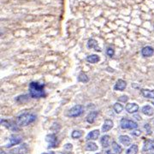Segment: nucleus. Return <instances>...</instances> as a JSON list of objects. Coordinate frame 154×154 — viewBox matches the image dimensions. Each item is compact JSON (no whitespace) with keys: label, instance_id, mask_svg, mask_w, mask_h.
Returning <instances> with one entry per match:
<instances>
[{"label":"nucleus","instance_id":"obj_1","mask_svg":"<svg viewBox=\"0 0 154 154\" xmlns=\"http://www.w3.org/2000/svg\"><path fill=\"white\" fill-rule=\"evenodd\" d=\"M29 93H30V96L33 98L45 97V85L34 81L31 82L29 84Z\"/></svg>","mask_w":154,"mask_h":154},{"label":"nucleus","instance_id":"obj_2","mask_svg":"<svg viewBox=\"0 0 154 154\" xmlns=\"http://www.w3.org/2000/svg\"><path fill=\"white\" fill-rule=\"evenodd\" d=\"M35 120H36V115L33 113L27 112V113L21 114L17 117L16 124L20 127H25V126H27L30 123L34 122Z\"/></svg>","mask_w":154,"mask_h":154},{"label":"nucleus","instance_id":"obj_3","mask_svg":"<svg viewBox=\"0 0 154 154\" xmlns=\"http://www.w3.org/2000/svg\"><path fill=\"white\" fill-rule=\"evenodd\" d=\"M83 106L81 105V104H77V105H75L74 107H72V108L69 110L67 115H68V116H70V117H76V116H79V115H81V114L83 113Z\"/></svg>","mask_w":154,"mask_h":154},{"label":"nucleus","instance_id":"obj_4","mask_svg":"<svg viewBox=\"0 0 154 154\" xmlns=\"http://www.w3.org/2000/svg\"><path fill=\"white\" fill-rule=\"evenodd\" d=\"M138 124L132 120H128L126 118H122L121 120V128L122 129H135L137 128Z\"/></svg>","mask_w":154,"mask_h":154},{"label":"nucleus","instance_id":"obj_5","mask_svg":"<svg viewBox=\"0 0 154 154\" xmlns=\"http://www.w3.org/2000/svg\"><path fill=\"white\" fill-rule=\"evenodd\" d=\"M45 140L46 141L49 143V146H48V148H55L58 145V138L56 135L54 134H50L48 135L46 137H45Z\"/></svg>","mask_w":154,"mask_h":154},{"label":"nucleus","instance_id":"obj_6","mask_svg":"<svg viewBox=\"0 0 154 154\" xmlns=\"http://www.w3.org/2000/svg\"><path fill=\"white\" fill-rule=\"evenodd\" d=\"M28 147L27 144H22L18 147L15 148L10 151V154H26L28 153Z\"/></svg>","mask_w":154,"mask_h":154},{"label":"nucleus","instance_id":"obj_7","mask_svg":"<svg viewBox=\"0 0 154 154\" xmlns=\"http://www.w3.org/2000/svg\"><path fill=\"white\" fill-rule=\"evenodd\" d=\"M21 142V138L18 136V135H13L10 136V143L6 146L7 148L11 147L13 146H16V145H18Z\"/></svg>","mask_w":154,"mask_h":154},{"label":"nucleus","instance_id":"obj_8","mask_svg":"<svg viewBox=\"0 0 154 154\" xmlns=\"http://www.w3.org/2000/svg\"><path fill=\"white\" fill-rule=\"evenodd\" d=\"M154 150V140H147L145 141L144 147H143V152H148V151H153Z\"/></svg>","mask_w":154,"mask_h":154},{"label":"nucleus","instance_id":"obj_9","mask_svg":"<svg viewBox=\"0 0 154 154\" xmlns=\"http://www.w3.org/2000/svg\"><path fill=\"white\" fill-rule=\"evenodd\" d=\"M126 110L128 113H135L139 110V105L135 103H131V104H128L126 105Z\"/></svg>","mask_w":154,"mask_h":154},{"label":"nucleus","instance_id":"obj_10","mask_svg":"<svg viewBox=\"0 0 154 154\" xmlns=\"http://www.w3.org/2000/svg\"><path fill=\"white\" fill-rule=\"evenodd\" d=\"M127 87V83L125 81H123L122 79L118 80L115 83V87H114V89L118 90V91H123V90L126 88Z\"/></svg>","mask_w":154,"mask_h":154},{"label":"nucleus","instance_id":"obj_11","mask_svg":"<svg viewBox=\"0 0 154 154\" xmlns=\"http://www.w3.org/2000/svg\"><path fill=\"white\" fill-rule=\"evenodd\" d=\"M87 47L91 48V49H94L97 51H101L100 47L98 45V42H97L95 39L93 38H91L88 40V43H87Z\"/></svg>","mask_w":154,"mask_h":154},{"label":"nucleus","instance_id":"obj_12","mask_svg":"<svg viewBox=\"0 0 154 154\" xmlns=\"http://www.w3.org/2000/svg\"><path fill=\"white\" fill-rule=\"evenodd\" d=\"M112 128H113V122L111 120H110V119H107V120L104 121V124H103L102 131L104 133V132H108Z\"/></svg>","mask_w":154,"mask_h":154},{"label":"nucleus","instance_id":"obj_13","mask_svg":"<svg viewBox=\"0 0 154 154\" xmlns=\"http://www.w3.org/2000/svg\"><path fill=\"white\" fill-rule=\"evenodd\" d=\"M99 135H100V132L98 130H93L92 132H90L88 135H87V141H95V140H98V138L99 137Z\"/></svg>","mask_w":154,"mask_h":154},{"label":"nucleus","instance_id":"obj_14","mask_svg":"<svg viewBox=\"0 0 154 154\" xmlns=\"http://www.w3.org/2000/svg\"><path fill=\"white\" fill-rule=\"evenodd\" d=\"M141 53L144 57H151L154 53V50L153 48L151 46H146L142 49Z\"/></svg>","mask_w":154,"mask_h":154},{"label":"nucleus","instance_id":"obj_15","mask_svg":"<svg viewBox=\"0 0 154 154\" xmlns=\"http://www.w3.org/2000/svg\"><path fill=\"white\" fill-rule=\"evenodd\" d=\"M142 112L147 115H153L154 114V109L150 105H145L142 107Z\"/></svg>","mask_w":154,"mask_h":154},{"label":"nucleus","instance_id":"obj_16","mask_svg":"<svg viewBox=\"0 0 154 154\" xmlns=\"http://www.w3.org/2000/svg\"><path fill=\"white\" fill-rule=\"evenodd\" d=\"M142 95L148 98H153L154 99V90H148V89H142L141 90Z\"/></svg>","mask_w":154,"mask_h":154},{"label":"nucleus","instance_id":"obj_17","mask_svg":"<svg viewBox=\"0 0 154 154\" xmlns=\"http://www.w3.org/2000/svg\"><path fill=\"white\" fill-rule=\"evenodd\" d=\"M100 142H101V145L103 146V147H108L110 146V137L109 135H104L101 138Z\"/></svg>","mask_w":154,"mask_h":154},{"label":"nucleus","instance_id":"obj_18","mask_svg":"<svg viewBox=\"0 0 154 154\" xmlns=\"http://www.w3.org/2000/svg\"><path fill=\"white\" fill-rule=\"evenodd\" d=\"M97 115H98V111H91L87 116V122L89 123H93Z\"/></svg>","mask_w":154,"mask_h":154},{"label":"nucleus","instance_id":"obj_19","mask_svg":"<svg viewBox=\"0 0 154 154\" xmlns=\"http://www.w3.org/2000/svg\"><path fill=\"white\" fill-rule=\"evenodd\" d=\"M119 141L124 146H129L131 144V139L127 135H121L119 137Z\"/></svg>","mask_w":154,"mask_h":154},{"label":"nucleus","instance_id":"obj_20","mask_svg":"<svg viewBox=\"0 0 154 154\" xmlns=\"http://www.w3.org/2000/svg\"><path fill=\"white\" fill-rule=\"evenodd\" d=\"M1 124H3L4 126H5L6 128H10V129H13V130H17L16 125L12 124V122L10 121H6V120H1Z\"/></svg>","mask_w":154,"mask_h":154},{"label":"nucleus","instance_id":"obj_21","mask_svg":"<svg viewBox=\"0 0 154 154\" xmlns=\"http://www.w3.org/2000/svg\"><path fill=\"white\" fill-rule=\"evenodd\" d=\"M87 61L91 63V64H95V63H98L99 61V57L98 55L93 54V55H90L87 58Z\"/></svg>","mask_w":154,"mask_h":154},{"label":"nucleus","instance_id":"obj_22","mask_svg":"<svg viewBox=\"0 0 154 154\" xmlns=\"http://www.w3.org/2000/svg\"><path fill=\"white\" fill-rule=\"evenodd\" d=\"M86 150L87 151H91V152H94L98 150V146H97L95 143L93 142H88L87 145H86Z\"/></svg>","mask_w":154,"mask_h":154},{"label":"nucleus","instance_id":"obj_23","mask_svg":"<svg viewBox=\"0 0 154 154\" xmlns=\"http://www.w3.org/2000/svg\"><path fill=\"white\" fill-rule=\"evenodd\" d=\"M78 81H81V82H84V83H86V82H87L88 81H89V78L87 77V76L83 73V72H81L80 75H79V76H78Z\"/></svg>","mask_w":154,"mask_h":154},{"label":"nucleus","instance_id":"obj_24","mask_svg":"<svg viewBox=\"0 0 154 154\" xmlns=\"http://www.w3.org/2000/svg\"><path fill=\"white\" fill-rule=\"evenodd\" d=\"M137 153H138V146L133 145L128 148L126 154H137Z\"/></svg>","mask_w":154,"mask_h":154},{"label":"nucleus","instance_id":"obj_25","mask_svg":"<svg viewBox=\"0 0 154 154\" xmlns=\"http://www.w3.org/2000/svg\"><path fill=\"white\" fill-rule=\"evenodd\" d=\"M112 147H113V150H114V152H115V153L119 154L122 153V147H121L115 141H113V142H112Z\"/></svg>","mask_w":154,"mask_h":154},{"label":"nucleus","instance_id":"obj_26","mask_svg":"<svg viewBox=\"0 0 154 154\" xmlns=\"http://www.w3.org/2000/svg\"><path fill=\"white\" fill-rule=\"evenodd\" d=\"M82 135H83L82 131H81V130H75V131L72 132L71 137L73 139H79V138H81L82 136Z\"/></svg>","mask_w":154,"mask_h":154},{"label":"nucleus","instance_id":"obj_27","mask_svg":"<svg viewBox=\"0 0 154 154\" xmlns=\"http://www.w3.org/2000/svg\"><path fill=\"white\" fill-rule=\"evenodd\" d=\"M114 110H115V111L116 113H120L123 110V106L120 103H115V104H114Z\"/></svg>","mask_w":154,"mask_h":154},{"label":"nucleus","instance_id":"obj_28","mask_svg":"<svg viewBox=\"0 0 154 154\" xmlns=\"http://www.w3.org/2000/svg\"><path fill=\"white\" fill-rule=\"evenodd\" d=\"M107 55L109 56V57H113L114 56V53H115V51H114V50L112 49V48H108V50H107Z\"/></svg>","mask_w":154,"mask_h":154},{"label":"nucleus","instance_id":"obj_29","mask_svg":"<svg viewBox=\"0 0 154 154\" xmlns=\"http://www.w3.org/2000/svg\"><path fill=\"white\" fill-rule=\"evenodd\" d=\"M128 100V98L127 96H122L119 98V101H122V102L125 103Z\"/></svg>","mask_w":154,"mask_h":154},{"label":"nucleus","instance_id":"obj_30","mask_svg":"<svg viewBox=\"0 0 154 154\" xmlns=\"http://www.w3.org/2000/svg\"><path fill=\"white\" fill-rule=\"evenodd\" d=\"M64 149L71 150V149H72V145H71V144H66V145L64 146Z\"/></svg>","mask_w":154,"mask_h":154},{"label":"nucleus","instance_id":"obj_31","mask_svg":"<svg viewBox=\"0 0 154 154\" xmlns=\"http://www.w3.org/2000/svg\"><path fill=\"white\" fill-rule=\"evenodd\" d=\"M133 134H134V135H137V136H138V135H141V131H140V130H139V131H135V132H134Z\"/></svg>","mask_w":154,"mask_h":154},{"label":"nucleus","instance_id":"obj_32","mask_svg":"<svg viewBox=\"0 0 154 154\" xmlns=\"http://www.w3.org/2000/svg\"><path fill=\"white\" fill-rule=\"evenodd\" d=\"M104 154H113V153H111V152H110V151H106V152L104 153Z\"/></svg>","mask_w":154,"mask_h":154},{"label":"nucleus","instance_id":"obj_33","mask_svg":"<svg viewBox=\"0 0 154 154\" xmlns=\"http://www.w3.org/2000/svg\"><path fill=\"white\" fill-rule=\"evenodd\" d=\"M43 154H55L54 152H50V153H43Z\"/></svg>","mask_w":154,"mask_h":154},{"label":"nucleus","instance_id":"obj_34","mask_svg":"<svg viewBox=\"0 0 154 154\" xmlns=\"http://www.w3.org/2000/svg\"><path fill=\"white\" fill-rule=\"evenodd\" d=\"M64 154H68V153H64Z\"/></svg>","mask_w":154,"mask_h":154},{"label":"nucleus","instance_id":"obj_35","mask_svg":"<svg viewBox=\"0 0 154 154\" xmlns=\"http://www.w3.org/2000/svg\"><path fill=\"white\" fill-rule=\"evenodd\" d=\"M96 154H98V153H96Z\"/></svg>","mask_w":154,"mask_h":154}]
</instances>
